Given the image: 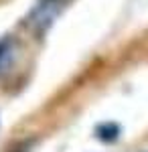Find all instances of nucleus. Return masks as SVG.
I'll use <instances>...</instances> for the list:
<instances>
[{
    "mask_svg": "<svg viewBox=\"0 0 148 152\" xmlns=\"http://www.w3.org/2000/svg\"><path fill=\"white\" fill-rule=\"evenodd\" d=\"M63 8V0H39L31 12V24L37 31H45L51 26L57 14Z\"/></svg>",
    "mask_w": 148,
    "mask_h": 152,
    "instance_id": "obj_1",
    "label": "nucleus"
},
{
    "mask_svg": "<svg viewBox=\"0 0 148 152\" xmlns=\"http://www.w3.org/2000/svg\"><path fill=\"white\" fill-rule=\"evenodd\" d=\"M14 61V45L10 39H2L0 41V73L8 69Z\"/></svg>",
    "mask_w": 148,
    "mask_h": 152,
    "instance_id": "obj_2",
    "label": "nucleus"
},
{
    "mask_svg": "<svg viewBox=\"0 0 148 152\" xmlns=\"http://www.w3.org/2000/svg\"><path fill=\"white\" fill-rule=\"evenodd\" d=\"M97 138L103 142H114L118 140V136H120V126H116L114 122H108V124H102V126H97Z\"/></svg>",
    "mask_w": 148,
    "mask_h": 152,
    "instance_id": "obj_3",
    "label": "nucleus"
}]
</instances>
